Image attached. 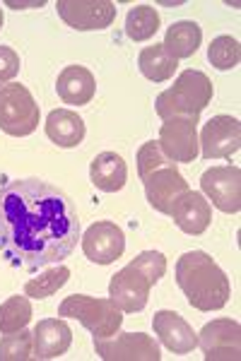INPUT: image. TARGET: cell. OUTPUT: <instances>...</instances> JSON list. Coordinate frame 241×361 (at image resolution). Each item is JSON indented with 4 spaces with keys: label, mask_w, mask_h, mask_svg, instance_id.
Masks as SVG:
<instances>
[{
    "label": "cell",
    "mask_w": 241,
    "mask_h": 361,
    "mask_svg": "<svg viewBox=\"0 0 241 361\" xmlns=\"http://www.w3.org/2000/svg\"><path fill=\"white\" fill-rule=\"evenodd\" d=\"M80 219L70 197L41 178L0 188V250L25 270L61 265L78 246Z\"/></svg>",
    "instance_id": "obj_1"
},
{
    "label": "cell",
    "mask_w": 241,
    "mask_h": 361,
    "mask_svg": "<svg viewBox=\"0 0 241 361\" xmlns=\"http://www.w3.org/2000/svg\"><path fill=\"white\" fill-rule=\"evenodd\" d=\"M176 282L198 311H220L232 296V284L220 265L205 250H188L176 263Z\"/></svg>",
    "instance_id": "obj_2"
},
{
    "label": "cell",
    "mask_w": 241,
    "mask_h": 361,
    "mask_svg": "<svg viewBox=\"0 0 241 361\" xmlns=\"http://www.w3.org/2000/svg\"><path fill=\"white\" fill-rule=\"evenodd\" d=\"M210 102H213V82L208 75L201 70H184L172 90L157 97L155 111L162 121L188 118L198 123V116Z\"/></svg>",
    "instance_id": "obj_3"
},
{
    "label": "cell",
    "mask_w": 241,
    "mask_h": 361,
    "mask_svg": "<svg viewBox=\"0 0 241 361\" xmlns=\"http://www.w3.org/2000/svg\"><path fill=\"white\" fill-rule=\"evenodd\" d=\"M121 313L123 311L111 299H97V296L87 294L66 296V301L58 306V316L80 320L94 337H109L119 333L123 323Z\"/></svg>",
    "instance_id": "obj_4"
},
{
    "label": "cell",
    "mask_w": 241,
    "mask_h": 361,
    "mask_svg": "<svg viewBox=\"0 0 241 361\" xmlns=\"http://www.w3.org/2000/svg\"><path fill=\"white\" fill-rule=\"evenodd\" d=\"M39 104L25 85H0V130L13 137H27L39 128Z\"/></svg>",
    "instance_id": "obj_5"
},
{
    "label": "cell",
    "mask_w": 241,
    "mask_h": 361,
    "mask_svg": "<svg viewBox=\"0 0 241 361\" xmlns=\"http://www.w3.org/2000/svg\"><path fill=\"white\" fill-rule=\"evenodd\" d=\"M94 352L104 361H160V345L145 333H114L94 337Z\"/></svg>",
    "instance_id": "obj_6"
},
{
    "label": "cell",
    "mask_w": 241,
    "mask_h": 361,
    "mask_svg": "<svg viewBox=\"0 0 241 361\" xmlns=\"http://www.w3.org/2000/svg\"><path fill=\"white\" fill-rule=\"evenodd\" d=\"M198 347L208 361H239L241 357V328L232 318H217L205 323L198 333Z\"/></svg>",
    "instance_id": "obj_7"
},
{
    "label": "cell",
    "mask_w": 241,
    "mask_h": 361,
    "mask_svg": "<svg viewBox=\"0 0 241 361\" xmlns=\"http://www.w3.org/2000/svg\"><path fill=\"white\" fill-rule=\"evenodd\" d=\"M58 17L78 32L107 29L116 20V5L111 0H58Z\"/></svg>",
    "instance_id": "obj_8"
},
{
    "label": "cell",
    "mask_w": 241,
    "mask_h": 361,
    "mask_svg": "<svg viewBox=\"0 0 241 361\" xmlns=\"http://www.w3.org/2000/svg\"><path fill=\"white\" fill-rule=\"evenodd\" d=\"M203 195L213 200L217 209L237 214L241 209V171L239 166H213L201 178Z\"/></svg>",
    "instance_id": "obj_9"
},
{
    "label": "cell",
    "mask_w": 241,
    "mask_h": 361,
    "mask_svg": "<svg viewBox=\"0 0 241 361\" xmlns=\"http://www.w3.org/2000/svg\"><path fill=\"white\" fill-rule=\"evenodd\" d=\"M152 282L138 267L126 265L116 272L109 282V299L121 308L123 313H138L148 306Z\"/></svg>",
    "instance_id": "obj_10"
},
{
    "label": "cell",
    "mask_w": 241,
    "mask_h": 361,
    "mask_svg": "<svg viewBox=\"0 0 241 361\" xmlns=\"http://www.w3.org/2000/svg\"><path fill=\"white\" fill-rule=\"evenodd\" d=\"M196 121L188 118H172L164 121L162 130H160V147L162 152L174 161L181 164H191L196 161L198 152H201V145H198V130H196Z\"/></svg>",
    "instance_id": "obj_11"
},
{
    "label": "cell",
    "mask_w": 241,
    "mask_h": 361,
    "mask_svg": "<svg viewBox=\"0 0 241 361\" xmlns=\"http://www.w3.org/2000/svg\"><path fill=\"white\" fill-rule=\"evenodd\" d=\"M143 185H145V195H148L150 207L162 214H169L176 197L184 195L186 190H191L188 188V180L179 173L174 161L150 171L148 176L143 178Z\"/></svg>",
    "instance_id": "obj_12"
},
{
    "label": "cell",
    "mask_w": 241,
    "mask_h": 361,
    "mask_svg": "<svg viewBox=\"0 0 241 361\" xmlns=\"http://www.w3.org/2000/svg\"><path fill=\"white\" fill-rule=\"evenodd\" d=\"M82 250H85L87 260L97 265H111L114 260H119L126 250V236H123L121 226L116 222H97L82 236Z\"/></svg>",
    "instance_id": "obj_13"
},
{
    "label": "cell",
    "mask_w": 241,
    "mask_h": 361,
    "mask_svg": "<svg viewBox=\"0 0 241 361\" xmlns=\"http://www.w3.org/2000/svg\"><path fill=\"white\" fill-rule=\"evenodd\" d=\"M205 159H227L241 147V126L232 116H215L203 126L201 142Z\"/></svg>",
    "instance_id": "obj_14"
},
{
    "label": "cell",
    "mask_w": 241,
    "mask_h": 361,
    "mask_svg": "<svg viewBox=\"0 0 241 361\" xmlns=\"http://www.w3.org/2000/svg\"><path fill=\"white\" fill-rule=\"evenodd\" d=\"M169 217L174 219V224L179 226L188 236H201L205 229L213 222V207L205 200L203 193L196 190H186L184 195H179L174 200Z\"/></svg>",
    "instance_id": "obj_15"
},
{
    "label": "cell",
    "mask_w": 241,
    "mask_h": 361,
    "mask_svg": "<svg viewBox=\"0 0 241 361\" xmlns=\"http://www.w3.org/2000/svg\"><path fill=\"white\" fill-rule=\"evenodd\" d=\"M155 335L174 354H191L198 347V333L176 311H157L152 318Z\"/></svg>",
    "instance_id": "obj_16"
},
{
    "label": "cell",
    "mask_w": 241,
    "mask_h": 361,
    "mask_svg": "<svg viewBox=\"0 0 241 361\" xmlns=\"http://www.w3.org/2000/svg\"><path fill=\"white\" fill-rule=\"evenodd\" d=\"M34 359H58L73 345V330L63 318L39 320L34 328Z\"/></svg>",
    "instance_id": "obj_17"
},
{
    "label": "cell",
    "mask_w": 241,
    "mask_h": 361,
    "mask_svg": "<svg viewBox=\"0 0 241 361\" xmlns=\"http://www.w3.org/2000/svg\"><path fill=\"white\" fill-rule=\"evenodd\" d=\"M56 92L70 106H85L94 99L97 82H94V75L85 66H68L58 75Z\"/></svg>",
    "instance_id": "obj_18"
},
{
    "label": "cell",
    "mask_w": 241,
    "mask_h": 361,
    "mask_svg": "<svg viewBox=\"0 0 241 361\" xmlns=\"http://www.w3.org/2000/svg\"><path fill=\"white\" fill-rule=\"evenodd\" d=\"M90 180L104 193H119L128 180V166L121 154L99 152L90 164Z\"/></svg>",
    "instance_id": "obj_19"
},
{
    "label": "cell",
    "mask_w": 241,
    "mask_h": 361,
    "mask_svg": "<svg viewBox=\"0 0 241 361\" xmlns=\"http://www.w3.org/2000/svg\"><path fill=\"white\" fill-rule=\"evenodd\" d=\"M46 135L58 147H78L85 140V121L70 109H56L46 118Z\"/></svg>",
    "instance_id": "obj_20"
},
{
    "label": "cell",
    "mask_w": 241,
    "mask_h": 361,
    "mask_svg": "<svg viewBox=\"0 0 241 361\" xmlns=\"http://www.w3.org/2000/svg\"><path fill=\"white\" fill-rule=\"evenodd\" d=\"M203 42V32L196 22L184 20V22H174L167 29V37H164V49L172 54L176 61L181 58H191L198 51V46Z\"/></svg>",
    "instance_id": "obj_21"
},
{
    "label": "cell",
    "mask_w": 241,
    "mask_h": 361,
    "mask_svg": "<svg viewBox=\"0 0 241 361\" xmlns=\"http://www.w3.org/2000/svg\"><path fill=\"white\" fill-rule=\"evenodd\" d=\"M138 66H140V73H143L150 82H167V80L174 78L176 68H179V61H176L162 44H155L140 51Z\"/></svg>",
    "instance_id": "obj_22"
},
{
    "label": "cell",
    "mask_w": 241,
    "mask_h": 361,
    "mask_svg": "<svg viewBox=\"0 0 241 361\" xmlns=\"http://www.w3.org/2000/svg\"><path fill=\"white\" fill-rule=\"evenodd\" d=\"M160 13L152 5H138L126 17V37L131 42H148L160 32Z\"/></svg>",
    "instance_id": "obj_23"
},
{
    "label": "cell",
    "mask_w": 241,
    "mask_h": 361,
    "mask_svg": "<svg viewBox=\"0 0 241 361\" xmlns=\"http://www.w3.org/2000/svg\"><path fill=\"white\" fill-rule=\"evenodd\" d=\"M32 320V304H29L27 294L25 296H10L8 301L0 304V333H15L29 325Z\"/></svg>",
    "instance_id": "obj_24"
},
{
    "label": "cell",
    "mask_w": 241,
    "mask_h": 361,
    "mask_svg": "<svg viewBox=\"0 0 241 361\" xmlns=\"http://www.w3.org/2000/svg\"><path fill=\"white\" fill-rule=\"evenodd\" d=\"M70 279V270L66 265H56L54 270L44 272V275L29 279L25 284V294L29 299H49V296H54L58 289L66 287V282Z\"/></svg>",
    "instance_id": "obj_25"
},
{
    "label": "cell",
    "mask_w": 241,
    "mask_h": 361,
    "mask_svg": "<svg viewBox=\"0 0 241 361\" xmlns=\"http://www.w3.org/2000/svg\"><path fill=\"white\" fill-rule=\"evenodd\" d=\"M34 357V335L25 328L0 337V361H27Z\"/></svg>",
    "instance_id": "obj_26"
},
{
    "label": "cell",
    "mask_w": 241,
    "mask_h": 361,
    "mask_svg": "<svg viewBox=\"0 0 241 361\" xmlns=\"http://www.w3.org/2000/svg\"><path fill=\"white\" fill-rule=\"evenodd\" d=\"M241 49L234 37H215L208 46V61L217 70H232L239 66Z\"/></svg>",
    "instance_id": "obj_27"
},
{
    "label": "cell",
    "mask_w": 241,
    "mask_h": 361,
    "mask_svg": "<svg viewBox=\"0 0 241 361\" xmlns=\"http://www.w3.org/2000/svg\"><path fill=\"white\" fill-rule=\"evenodd\" d=\"M169 161H172V159L162 152L160 142H155V140L145 142L143 147L138 149V176H140V180L148 176L150 171H155V169L169 164Z\"/></svg>",
    "instance_id": "obj_28"
},
{
    "label": "cell",
    "mask_w": 241,
    "mask_h": 361,
    "mask_svg": "<svg viewBox=\"0 0 241 361\" xmlns=\"http://www.w3.org/2000/svg\"><path fill=\"white\" fill-rule=\"evenodd\" d=\"M133 267H138L145 277L150 279L152 284H157L167 272V258L160 253V250H143L138 258L131 263Z\"/></svg>",
    "instance_id": "obj_29"
},
{
    "label": "cell",
    "mask_w": 241,
    "mask_h": 361,
    "mask_svg": "<svg viewBox=\"0 0 241 361\" xmlns=\"http://www.w3.org/2000/svg\"><path fill=\"white\" fill-rule=\"evenodd\" d=\"M20 73V56L10 46H0V85H8Z\"/></svg>",
    "instance_id": "obj_30"
},
{
    "label": "cell",
    "mask_w": 241,
    "mask_h": 361,
    "mask_svg": "<svg viewBox=\"0 0 241 361\" xmlns=\"http://www.w3.org/2000/svg\"><path fill=\"white\" fill-rule=\"evenodd\" d=\"M3 20H5V17H3V8H0V29H3Z\"/></svg>",
    "instance_id": "obj_31"
}]
</instances>
